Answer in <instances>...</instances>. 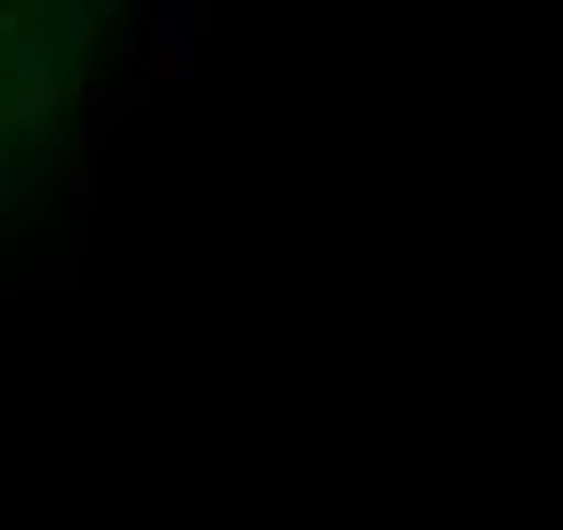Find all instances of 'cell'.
I'll return each instance as SVG.
<instances>
[{
	"label": "cell",
	"instance_id": "3",
	"mask_svg": "<svg viewBox=\"0 0 563 530\" xmlns=\"http://www.w3.org/2000/svg\"><path fill=\"white\" fill-rule=\"evenodd\" d=\"M16 205V172H9V155H0V212Z\"/></svg>",
	"mask_w": 563,
	"mask_h": 530
},
{
	"label": "cell",
	"instance_id": "2",
	"mask_svg": "<svg viewBox=\"0 0 563 530\" xmlns=\"http://www.w3.org/2000/svg\"><path fill=\"white\" fill-rule=\"evenodd\" d=\"M147 66H155V74H188V49H180V42H155Z\"/></svg>",
	"mask_w": 563,
	"mask_h": 530
},
{
	"label": "cell",
	"instance_id": "1",
	"mask_svg": "<svg viewBox=\"0 0 563 530\" xmlns=\"http://www.w3.org/2000/svg\"><path fill=\"white\" fill-rule=\"evenodd\" d=\"M90 114H99V131H107L114 114H131V90H90Z\"/></svg>",
	"mask_w": 563,
	"mask_h": 530
}]
</instances>
